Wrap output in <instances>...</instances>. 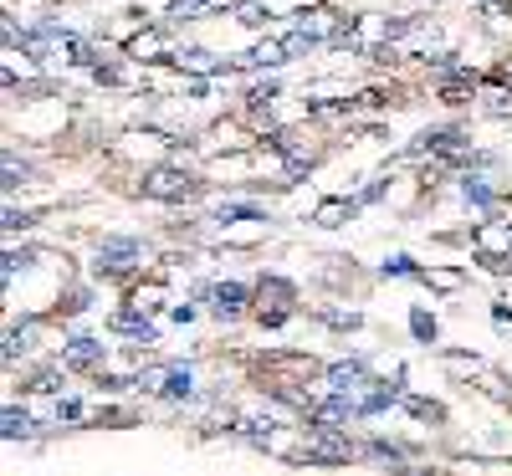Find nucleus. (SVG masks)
Masks as SVG:
<instances>
[{
  "label": "nucleus",
  "mask_w": 512,
  "mask_h": 476,
  "mask_svg": "<svg viewBox=\"0 0 512 476\" xmlns=\"http://www.w3.org/2000/svg\"><path fill=\"white\" fill-rule=\"evenodd\" d=\"M144 195H154V200H190L195 180L185 175V169H154V175L144 180Z\"/></svg>",
  "instance_id": "1"
},
{
  "label": "nucleus",
  "mask_w": 512,
  "mask_h": 476,
  "mask_svg": "<svg viewBox=\"0 0 512 476\" xmlns=\"http://www.w3.org/2000/svg\"><path fill=\"white\" fill-rule=\"evenodd\" d=\"M98 256H103L108 272H128V267H134V256H139V241H108Z\"/></svg>",
  "instance_id": "2"
},
{
  "label": "nucleus",
  "mask_w": 512,
  "mask_h": 476,
  "mask_svg": "<svg viewBox=\"0 0 512 476\" xmlns=\"http://www.w3.org/2000/svg\"><path fill=\"white\" fill-rule=\"evenodd\" d=\"M472 241H477L482 256H492V251H507V256H512V226H477Z\"/></svg>",
  "instance_id": "3"
},
{
  "label": "nucleus",
  "mask_w": 512,
  "mask_h": 476,
  "mask_svg": "<svg viewBox=\"0 0 512 476\" xmlns=\"http://www.w3.org/2000/svg\"><path fill=\"white\" fill-rule=\"evenodd\" d=\"M98 359H103V343H98V338H77L72 349H67V364H72V369H82V364H98Z\"/></svg>",
  "instance_id": "4"
},
{
  "label": "nucleus",
  "mask_w": 512,
  "mask_h": 476,
  "mask_svg": "<svg viewBox=\"0 0 512 476\" xmlns=\"http://www.w3.org/2000/svg\"><path fill=\"white\" fill-rule=\"evenodd\" d=\"M210 302H216V313H241V302H246V287L226 282V287H216V292H210Z\"/></svg>",
  "instance_id": "5"
},
{
  "label": "nucleus",
  "mask_w": 512,
  "mask_h": 476,
  "mask_svg": "<svg viewBox=\"0 0 512 476\" xmlns=\"http://www.w3.org/2000/svg\"><path fill=\"white\" fill-rule=\"evenodd\" d=\"M190 389H195L190 369H169V374H164V395H169V400H190Z\"/></svg>",
  "instance_id": "6"
},
{
  "label": "nucleus",
  "mask_w": 512,
  "mask_h": 476,
  "mask_svg": "<svg viewBox=\"0 0 512 476\" xmlns=\"http://www.w3.org/2000/svg\"><path fill=\"white\" fill-rule=\"evenodd\" d=\"M31 338H36V323H26V328H11V343H6V359H16V354L26 349Z\"/></svg>",
  "instance_id": "7"
},
{
  "label": "nucleus",
  "mask_w": 512,
  "mask_h": 476,
  "mask_svg": "<svg viewBox=\"0 0 512 476\" xmlns=\"http://www.w3.org/2000/svg\"><path fill=\"white\" fill-rule=\"evenodd\" d=\"M210 6V0H175V6H169V16H175V21H190L195 11H205Z\"/></svg>",
  "instance_id": "8"
},
{
  "label": "nucleus",
  "mask_w": 512,
  "mask_h": 476,
  "mask_svg": "<svg viewBox=\"0 0 512 476\" xmlns=\"http://www.w3.org/2000/svg\"><path fill=\"white\" fill-rule=\"evenodd\" d=\"M31 430V415H16V410H6V436H26Z\"/></svg>",
  "instance_id": "9"
},
{
  "label": "nucleus",
  "mask_w": 512,
  "mask_h": 476,
  "mask_svg": "<svg viewBox=\"0 0 512 476\" xmlns=\"http://www.w3.org/2000/svg\"><path fill=\"white\" fill-rule=\"evenodd\" d=\"M344 210H354V205L333 200V205H323V210H318V221H323V226H338V215H344Z\"/></svg>",
  "instance_id": "10"
},
{
  "label": "nucleus",
  "mask_w": 512,
  "mask_h": 476,
  "mask_svg": "<svg viewBox=\"0 0 512 476\" xmlns=\"http://www.w3.org/2000/svg\"><path fill=\"white\" fill-rule=\"evenodd\" d=\"M180 62H185V67H195V72H216V62H210V52H185Z\"/></svg>",
  "instance_id": "11"
},
{
  "label": "nucleus",
  "mask_w": 512,
  "mask_h": 476,
  "mask_svg": "<svg viewBox=\"0 0 512 476\" xmlns=\"http://www.w3.org/2000/svg\"><path fill=\"white\" fill-rule=\"evenodd\" d=\"M461 195H466V200H477V205H487V200H492V190H487V185H477V180H466V185H461Z\"/></svg>",
  "instance_id": "12"
},
{
  "label": "nucleus",
  "mask_w": 512,
  "mask_h": 476,
  "mask_svg": "<svg viewBox=\"0 0 512 476\" xmlns=\"http://www.w3.org/2000/svg\"><path fill=\"white\" fill-rule=\"evenodd\" d=\"M410 328H415L420 338H436V323H431V318H425V313H415V318H410Z\"/></svg>",
  "instance_id": "13"
},
{
  "label": "nucleus",
  "mask_w": 512,
  "mask_h": 476,
  "mask_svg": "<svg viewBox=\"0 0 512 476\" xmlns=\"http://www.w3.org/2000/svg\"><path fill=\"white\" fill-rule=\"evenodd\" d=\"M390 272H395V277H410V272H415V267H410V262H405V256H395V262H384V277H390Z\"/></svg>",
  "instance_id": "14"
},
{
  "label": "nucleus",
  "mask_w": 512,
  "mask_h": 476,
  "mask_svg": "<svg viewBox=\"0 0 512 476\" xmlns=\"http://www.w3.org/2000/svg\"><path fill=\"white\" fill-rule=\"evenodd\" d=\"M241 21H246V26H262L267 11H262V6H241Z\"/></svg>",
  "instance_id": "15"
}]
</instances>
